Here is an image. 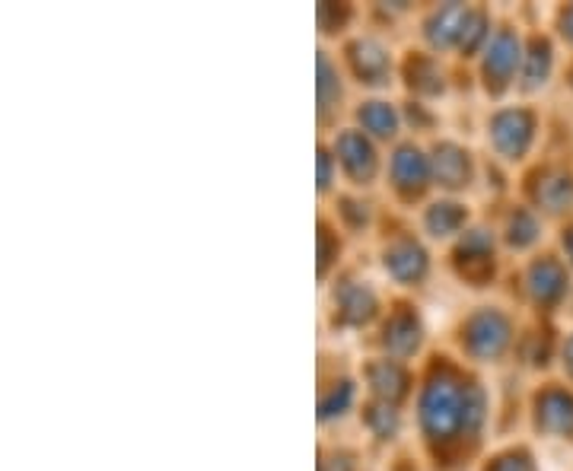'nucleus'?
Instances as JSON below:
<instances>
[]
</instances>
